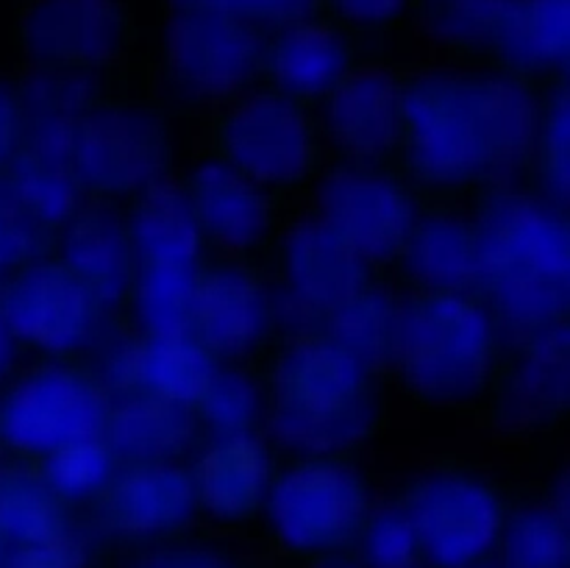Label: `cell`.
<instances>
[{"instance_id":"1","label":"cell","mask_w":570,"mask_h":568,"mask_svg":"<svg viewBox=\"0 0 570 568\" xmlns=\"http://www.w3.org/2000/svg\"><path fill=\"white\" fill-rule=\"evenodd\" d=\"M28 33L50 48L111 42L126 28L122 0H31L26 11Z\"/></svg>"},{"instance_id":"2","label":"cell","mask_w":570,"mask_h":568,"mask_svg":"<svg viewBox=\"0 0 570 568\" xmlns=\"http://www.w3.org/2000/svg\"><path fill=\"white\" fill-rule=\"evenodd\" d=\"M195 6L226 17H295L309 0H193Z\"/></svg>"},{"instance_id":"3","label":"cell","mask_w":570,"mask_h":568,"mask_svg":"<svg viewBox=\"0 0 570 568\" xmlns=\"http://www.w3.org/2000/svg\"><path fill=\"white\" fill-rule=\"evenodd\" d=\"M337 6H343L345 11L360 17H382L387 11L399 9L401 0H334Z\"/></svg>"}]
</instances>
